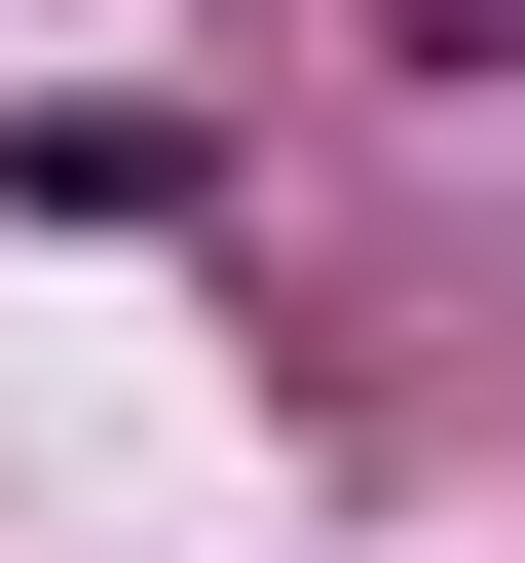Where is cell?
Wrapping results in <instances>:
<instances>
[{
    "instance_id": "obj_1",
    "label": "cell",
    "mask_w": 525,
    "mask_h": 563,
    "mask_svg": "<svg viewBox=\"0 0 525 563\" xmlns=\"http://www.w3.org/2000/svg\"><path fill=\"white\" fill-rule=\"evenodd\" d=\"M413 38H450V76H525V0H413Z\"/></svg>"
}]
</instances>
